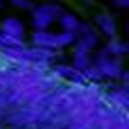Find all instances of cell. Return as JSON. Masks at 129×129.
<instances>
[{"mask_svg":"<svg viewBox=\"0 0 129 129\" xmlns=\"http://www.w3.org/2000/svg\"><path fill=\"white\" fill-rule=\"evenodd\" d=\"M75 43V36L66 34V32H54V29H43V32H34L32 34V48L39 50H48V52H61L66 48H70Z\"/></svg>","mask_w":129,"mask_h":129,"instance_id":"6da1fadb","label":"cell"},{"mask_svg":"<svg viewBox=\"0 0 129 129\" xmlns=\"http://www.w3.org/2000/svg\"><path fill=\"white\" fill-rule=\"evenodd\" d=\"M63 9L59 5H36L32 7V25H34V32H43V29H50L52 23H57L59 14Z\"/></svg>","mask_w":129,"mask_h":129,"instance_id":"7a4b0ae2","label":"cell"},{"mask_svg":"<svg viewBox=\"0 0 129 129\" xmlns=\"http://www.w3.org/2000/svg\"><path fill=\"white\" fill-rule=\"evenodd\" d=\"M93 66H95V70L100 73V77H111V79H116V77H122V75H125L122 59L109 57V54H104V52L98 54V59L93 61Z\"/></svg>","mask_w":129,"mask_h":129,"instance_id":"3957f363","label":"cell"},{"mask_svg":"<svg viewBox=\"0 0 129 129\" xmlns=\"http://www.w3.org/2000/svg\"><path fill=\"white\" fill-rule=\"evenodd\" d=\"M0 36H7V39H16V41H23L25 36V23L16 16H9L0 23Z\"/></svg>","mask_w":129,"mask_h":129,"instance_id":"277c9868","label":"cell"},{"mask_svg":"<svg viewBox=\"0 0 129 129\" xmlns=\"http://www.w3.org/2000/svg\"><path fill=\"white\" fill-rule=\"evenodd\" d=\"M57 23H59V32H66L70 36H77V32L82 29V20L75 16V11H61Z\"/></svg>","mask_w":129,"mask_h":129,"instance_id":"5b68a950","label":"cell"},{"mask_svg":"<svg viewBox=\"0 0 129 129\" xmlns=\"http://www.w3.org/2000/svg\"><path fill=\"white\" fill-rule=\"evenodd\" d=\"M95 27L104 34V36H109V39H113L116 34H118V25H116V18L109 14V11H100L98 16H95Z\"/></svg>","mask_w":129,"mask_h":129,"instance_id":"8992f818","label":"cell"},{"mask_svg":"<svg viewBox=\"0 0 129 129\" xmlns=\"http://www.w3.org/2000/svg\"><path fill=\"white\" fill-rule=\"evenodd\" d=\"M102 52H104V54H109V57L122 59V54H127V43H125V41H120L118 36H113V39H109V43H107V48H104Z\"/></svg>","mask_w":129,"mask_h":129,"instance_id":"52a82bcc","label":"cell"},{"mask_svg":"<svg viewBox=\"0 0 129 129\" xmlns=\"http://www.w3.org/2000/svg\"><path fill=\"white\" fill-rule=\"evenodd\" d=\"M11 5L18 7V9H27V11H32V7H34L32 0H11Z\"/></svg>","mask_w":129,"mask_h":129,"instance_id":"ba28073f","label":"cell"},{"mask_svg":"<svg viewBox=\"0 0 129 129\" xmlns=\"http://www.w3.org/2000/svg\"><path fill=\"white\" fill-rule=\"evenodd\" d=\"M113 5H116L118 9H127V7H129V0H113Z\"/></svg>","mask_w":129,"mask_h":129,"instance_id":"9c48e42d","label":"cell"},{"mask_svg":"<svg viewBox=\"0 0 129 129\" xmlns=\"http://www.w3.org/2000/svg\"><path fill=\"white\" fill-rule=\"evenodd\" d=\"M0 9H2V0H0Z\"/></svg>","mask_w":129,"mask_h":129,"instance_id":"30bf717a","label":"cell"}]
</instances>
